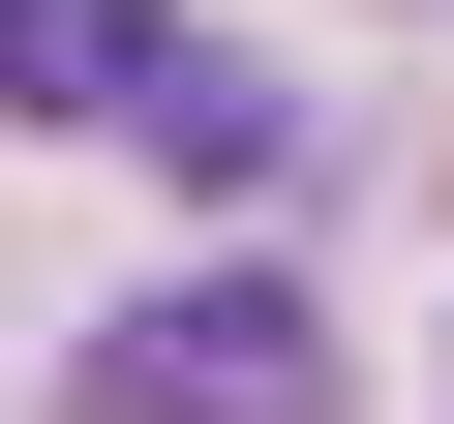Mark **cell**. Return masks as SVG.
Segmentation results:
<instances>
[{
	"mask_svg": "<svg viewBox=\"0 0 454 424\" xmlns=\"http://www.w3.org/2000/svg\"><path fill=\"white\" fill-rule=\"evenodd\" d=\"M91 424H333V334H303L273 273H182V303L91 334Z\"/></svg>",
	"mask_w": 454,
	"mask_h": 424,
	"instance_id": "1",
	"label": "cell"
},
{
	"mask_svg": "<svg viewBox=\"0 0 454 424\" xmlns=\"http://www.w3.org/2000/svg\"><path fill=\"white\" fill-rule=\"evenodd\" d=\"M182 0H0V122H152Z\"/></svg>",
	"mask_w": 454,
	"mask_h": 424,
	"instance_id": "2",
	"label": "cell"
}]
</instances>
